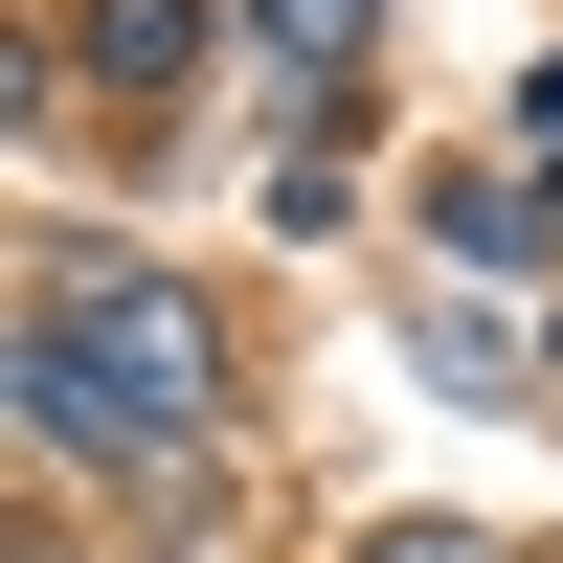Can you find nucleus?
<instances>
[{"mask_svg": "<svg viewBox=\"0 0 563 563\" xmlns=\"http://www.w3.org/2000/svg\"><path fill=\"white\" fill-rule=\"evenodd\" d=\"M90 68H113V90H180V68H203V0H90Z\"/></svg>", "mask_w": 563, "mask_h": 563, "instance_id": "f03ea898", "label": "nucleus"}, {"mask_svg": "<svg viewBox=\"0 0 563 563\" xmlns=\"http://www.w3.org/2000/svg\"><path fill=\"white\" fill-rule=\"evenodd\" d=\"M451 249H541V158H474V180H451Z\"/></svg>", "mask_w": 563, "mask_h": 563, "instance_id": "7ed1b4c3", "label": "nucleus"}, {"mask_svg": "<svg viewBox=\"0 0 563 563\" xmlns=\"http://www.w3.org/2000/svg\"><path fill=\"white\" fill-rule=\"evenodd\" d=\"M519 158H563V68H519Z\"/></svg>", "mask_w": 563, "mask_h": 563, "instance_id": "39448f33", "label": "nucleus"}, {"mask_svg": "<svg viewBox=\"0 0 563 563\" xmlns=\"http://www.w3.org/2000/svg\"><path fill=\"white\" fill-rule=\"evenodd\" d=\"M361 563H496V541H474V519H384Z\"/></svg>", "mask_w": 563, "mask_h": 563, "instance_id": "20e7f679", "label": "nucleus"}, {"mask_svg": "<svg viewBox=\"0 0 563 563\" xmlns=\"http://www.w3.org/2000/svg\"><path fill=\"white\" fill-rule=\"evenodd\" d=\"M23 429L45 451H203V294L180 271H135V249H68L45 271V316H23Z\"/></svg>", "mask_w": 563, "mask_h": 563, "instance_id": "f257e3e1", "label": "nucleus"}]
</instances>
